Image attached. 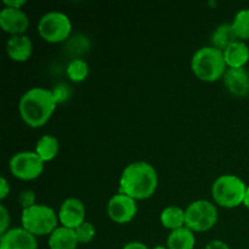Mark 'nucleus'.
Listing matches in <instances>:
<instances>
[{
    "mask_svg": "<svg viewBox=\"0 0 249 249\" xmlns=\"http://www.w3.org/2000/svg\"><path fill=\"white\" fill-rule=\"evenodd\" d=\"M68 78L74 83H80L89 75V65L83 58H72L66 68Z\"/></svg>",
    "mask_w": 249,
    "mask_h": 249,
    "instance_id": "412c9836",
    "label": "nucleus"
},
{
    "mask_svg": "<svg viewBox=\"0 0 249 249\" xmlns=\"http://www.w3.org/2000/svg\"><path fill=\"white\" fill-rule=\"evenodd\" d=\"M158 186V174L152 164L138 160L126 165L119 179V192L135 201L150 198Z\"/></svg>",
    "mask_w": 249,
    "mask_h": 249,
    "instance_id": "f257e3e1",
    "label": "nucleus"
},
{
    "mask_svg": "<svg viewBox=\"0 0 249 249\" xmlns=\"http://www.w3.org/2000/svg\"><path fill=\"white\" fill-rule=\"evenodd\" d=\"M9 194H10L9 182H7L6 178L1 177V179H0V199H1V201L2 199H5Z\"/></svg>",
    "mask_w": 249,
    "mask_h": 249,
    "instance_id": "bb28decb",
    "label": "nucleus"
},
{
    "mask_svg": "<svg viewBox=\"0 0 249 249\" xmlns=\"http://www.w3.org/2000/svg\"><path fill=\"white\" fill-rule=\"evenodd\" d=\"M243 206H245L246 208L249 209V185L247 186V191H246L245 199H243Z\"/></svg>",
    "mask_w": 249,
    "mask_h": 249,
    "instance_id": "7c9ffc66",
    "label": "nucleus"
},
{
    "mask_svg": "<svg viewBox=\"0 0 249 249\" xmlns=\"http://www.w3.org/2000/svg\"><path fill=\"white\" fill-rule=\"evenodd\" d=\"M38 33L48 43H61L67 40L72 32V22L65 12L53 10L39 18Z\"/></svg>",
    "mask_w": 249,
    "mask_h": 249,
    "instance_id": "423d86ee",
    "label": "nucleus"
},
{
    "mask_svg": "<svg viewBox=\"0 0 249 249\" xmlns=\"http://www.w3.org/2000/svg\"><path fill=\"white\" fill-rule=\"evenodd\" d=\"M53 97H55L56 102H57L58 105V104H63V102H66L68 99H70L71 95H72V90H71V88L68 87L67 84L61 83V84L56 85L55 89H53Z\"/></svg>",
    "mask_w": 249,
    "mask_h": 249,
    "instance_id": "b1692460",
    "label": "nucleus"
},
{
    "mask_svg": "<svg viewBox=\"0 0 249 249\" xmlns=\"http://www.w3.org/2000/svg\"><path fill=\"white\" fill-rule=\"evenodd\" d=\"M218 221V209L215 204L207 199L191 202L185 209V226L194 232L208 231Z\"/></svg>",
    "mask_w": 249,
    "mask_h": 249,
    "instance_id": "0eeeda50",
    "label": "nucleus"
},
{
    "mask_svg": "<svg viewBox=\"0 0 249 249\" xmlns=\"http://www.w3.org/2000/svg\"><path fill=\"white\" fill-rule=\"evenodd\" d=\"M58 221L68 229H77L85 221V206L77 197H68L58 209Z\"/></svg>",
    "mask_w": 249,
    "mask_h": 249,
    "instance_id": "9d476101",
    "label": "nucleus"
},
{
    "mask_svg": "<svg viewBox=\"0 0 249 249\" xmlns=\"http://www.w3.org/2000/svg\"><path fill=\"white\" fill-rule=\"evenodd\" d=\"M0 249H38V242L26 229L12 228L0 236Z\"/></svg>",
    "mask_w": 249,
    "mask_h": 249,
    "instance_id": "f8f14e48",
    "label": "nucleus"
},
{
    "mask_svg": "<svg viewBox=\"0 0 249 249\" xmlns=\"http://www.w3.org/2000/svg\"><path fill=\"white\" fill-rule=\"evenodd\" d=\"M160 223L170 231L185 226V211L181 207L168 206L160 212Z\"/></svg>",
    "mask_w": 249,
    "mask_h": 249,
    "instance_id": "aec40b11",
    "label": "nucleus"
},
{
    "mask_svg": "<svg viewBox=\"0 0 249 249\" xmlns=\"http://www.w3.org/2000/svg\"><path fill=\"white\" fill-rule=\"evenodd\" d=\"M196 245V236L186 226L170 231L167 237L168 249H194Z\"/></svg>",
    "mask_w": 249,
    "mask_h": 249,
    "instance_id": "f3484780",
    "label": "nucleus"
},
{
    "mask_svg": "<svg viewBox=\"0 0 249 249\" xmlns=\"http://www.w3.org/2000/svg\"><path fill=\"white\" fill-rule=\"evenodd\" d=\"M18 202L22 206V209L29 208V207L34 206L36 203V194H34L32 190H24L23 192H21L18 197Z\"/></svg>",
    "mask_w": 249,
    "mask_h": 249,
    "instance_id": "393cba45",
    "label": "nucleus"
},
{
    "mask_svg": "<svg viewBox=\"0 0 249 249\" xmlns=\"http://www.w3.org/2000/svg\"><path fill=\"white\" fill-rule=\"evenodd\" d=\"M232 27L240 40L249 39V9H241L235 14L232 19Z\"/></svg>",
    "mask_w": 249,
    "mask_h": 249,
    "instance_id": "4be33fe9",
    "label": "nucleus"
},
{
    "mask_svg": "<svg viewBox=\"0 0 249 249\" xmlns=\"http://www.w3.org/2000/svg\"><path fill=\"white\" fill-rule=\"evenodd\" d=\"M223 53L228 68H243L249 61L248 45L240 39L230 44Z\"/></svg>",
    "mask_w": 249,
    "mask_h": 249,
    "instance_id": "dca6fc26",
    "label": "nucleus"
},
{
    "mask_svg": "<svg viewBox=\"0 0 249 249\" xmlns=\"http://www.w3.org/2000/svg\"><path fill=\"white\" fill-rule=\"evenodd\" d=\"M57 102L53 90L34 87L27 90L18 101V112L22 121L31 128H39L51 118Z\"/></svg>",
    "mask_w": 249,
    "mask_h": 249,
    "instance_id": "f03ea898",
    "label": "nucleus"
},
{
    "mask_svg": "<svg viewBox=\"0 0 249 249\" xmlns=\"http://www.w3.org/2000/svg\"><path fill=\"white\" fill-rule=\"evenodd\" d=\"M0 27L10 36L24 34L29 27V17L22 9L4 6L0 10Z\"/></svg>",
    "mask_w": 249,
    "mask_h": 249,
    "instance_id": "9b49d317",
    "label": "nucleus"
},
{
    "mask_svg": "<svg viewBox=\"0 0 249 249\" xmlns=\"http://www.w3.org/2000/svg\"><path fill=\"white\" fill-rule=\"evenodd\" d=\"M26 4V0H5L4 1V6L14 7V9H22V6Z\"/></svg>",
    "mask_w": 249,
    "mask_h": 249,
    "instance_id": "c756f323",
    "label": "nucleus"
},
{
    "mask_svg": "<svg viewBox=\"0 0 249 249\" xmlns=\"http://www.w3.org/2000/svg\"><path fill=\"white\" fill-rule=\"evenodd\" d=\"M60 151V142L56 136L46 134L43 135L36 143V150L34 152L43 160V162H50L56 156L58 155Z\"/></svg>",
    "mask_w": 249,
    "mask_h": 249,
    "instance_id": "6ab92c4d",
    "label": "nucleus"
},
{
    "mask_svg": "<svg viewBox=\"0 0 249 249\" xmlns=\"http://www.w3.org/2000/svg\"><path fill=\"white\" fill-rule=\"evenodd\" d=\"M246 191V182L233 174L220 175L212 185V197L214 202L224 208H236L243 204Z\"/></svg>",
    "mask_w": 249,
    "mask_h": 249,
    "instance_id": "20e7f679",
    "label": "nucleus"
},
{
    "mask_svg": "<svg viewBox=\"0 0 249 249\" xmlns=\"http://www.w3.org/2000/svg\"><path fill=\"white\" fill-rule=\"evenodd\" d=\"M78 245L79 242L73 229L60 225L49 235V249H77Z\"/></svg>",
    "mask_w": 249,
    "mask_h": 249,
    "instance_id": "2eb2a0df",
    "label": "nucleus"
},
{
    "mask_svg": "<svg viewBox=\"0 0 249 249\" xmlns=\"http://www.w3.org/2000/svg\"><path fill=\"white\" fill-rule=\"evenodd\" d=\"M22 228L28 232L38 236H49L57 228L58 214L46 204L36 203L29 208L22 209Z\"/></svg>",
    "mask_w": 249,
    "mask_h": 249,
    "instance_id": "39448f33",
    "label": "nucleus"
},
{
    "mask_svg": "<svg viewBox=\"0 0 249 249\" xmlns=\"http://www.w3.org/2000/svg\"><path fill=\"white\" fill-rule=\"evenodd\" d=\"M0 215H1V221H0V233H5L10 229V221H11V218H10V213L6 209V207L4 204L0 206Z\"/></svg>",
    "mask_w": 249,
    "mask_h": 249,
    "instance_id": "a878e982",
    "label": "nucleus"
},
{
    "mask_svg": "<svg viewBox=\"0 0 249 249\" xmlns=\"http://www.w3.org/2000/svg\"><path fill=\"white\" fill-rule=\"evenodd\" d=\"M122 249H151V248H148L145 243L139 242V241H130V242L125 243Z\"/></svg>",
    "mask_w": 249,
    "mask_h": 249,
    "instance_id": "c85d7f7f",
    "label": "nucleus"
},
{
    "mask_svg": "<svg viewBox=\"0 0 249 249\" xmlns=\"http://www.w3.org/2000/svg\"><path fill=\"white\" fill-rule=\"evenodd\" d=\"M5 50L7 56L16 62H24L28 60L33 53V43L32 39L26 34L10 36L5 44Z\"/></svg>",
    "mask_w": 249,
    "mask_h": 249,
    "instance_id": "4468645a",
    "label": "nucleus"
},
{
    "mask_svg": "<svg viewBox=\"0 0 249 249\" xmlns=\"http://www.w3.org/2000/svg\"><path fill=\"white\" fill-rule=\"evenodd\" d=\"M106 209L107 215L112 221L117 224H126L136 216L138 204L134 198L118 192L108 199Z\"/></svg>",
    "mask_w": 249,
    "mask_h": 249,
    "instance_id": "1a4fd4ad",
    "label": "nucleus"
},
{
    "mask_svg": "<svg viewBox=\"0 0 249 249\" xmlns=\"http://www.w3.org/2000/svg\"><path fill=\"white\" fill-rule=\"evenodd\" d=\"M74 231L75 235H77L78 242L83 243V245H87V243L91 242L95 237V233H96V229H95L94 224L88 220L80 224L77 229H74Z\"/></svg>",
    "mask_w": 249,
    "mask_h": 249,
    "instance_id": "5701e85b",
    "label": "nucleus"
},
{
    "mask_svg": "<svg viewBox=\"0 0 249 249\" xmlns=\"http://www.w3.org/2000/svg\"><path fill=\"white\" fill-rule=\"evenodd\" d=\"M9 169L17 179L29 181L40 177L44 162L34 151H21L10 158Z\"/></svg>",
    "mask_w": 249,
    "mask_h": 249,
    "instance_id": "6e6552de",
    "label": "nucleus"
},
{
    "mask_svg": "<svg viewBox=\"0 0 249 249\" xmlns=\"http://www.w3.org/2000/svg\"><path fill=\"white\" fill-rule=\"evenodd\" d=\"M191 70L203 82H215L223 78L228 70L223 50L212 45L197 49L191 58Z\"/></svg>",
    "mask_w": 249,
    "mask_h": 249,
    "instance_id": "7ed1b4c3",
    "label": "nucleus"
},
{
    "mask_svg": "<svg viewBox=\"0 0 249 249\" xmlns=\"http://www.w3.org/2000/svg\"><path fill=\"white\" fill-rule=\"evenodd\" d=\"M236 40H238V38L235 33L232 23H220L215 27L211 36L212 46L220 49L223 51Z\"/></svg>",
    "mask_w": 249,
    "mask_h": 249,
    "instance_id": "a211bd4d",
    "label": "nucleus"
},
{
    "mask_svg": "<svg viewBox=\"0 0 249 249\" xmlns=\"http://www.w3.org/2000/svg\"><path fill=\"white\" fill-rule=\"evenodd\" d=\"M152 249H168V247H167V246L160 245V246H156V247H153Z\"/></svg>",
    "mask_w": 249,
    "mask_h": 249,
    "instance_id": "2f4dec72",
    "label": "nucleus"
},
{
    "mask_svg": "<svg viewBox=\"0 0 249 249\" xmlns=\"http://www.w3.org/2000/svg\"><path fill=\"white\" fill-rule=\"evenodd\" d=\"M204 249H231L226 242L221 240H213L211 242L207 243L206 248Z\"/></svg>",
    "mask_w": 249,
    "mask_h": 249,
    "instance_id": "cd10ccee",
    "label": "nucleus"
},
{
    "mask_svg": "<svg viewBox=\"0 0 249 249\" xmlns=\"http://www.w3.org/2000/svg\"><path fill=\"white\" fill-rule=\"evenodd\" d=\"M224 84L229 92L235 96L249 95V72L243 68H228L224 74Z\"/></svg>",
    "mask_w": 249,
    "mask_h": 249,
    "instance_id": "ddd939ff",
    "label": "nucleus"
}]
</instances>
